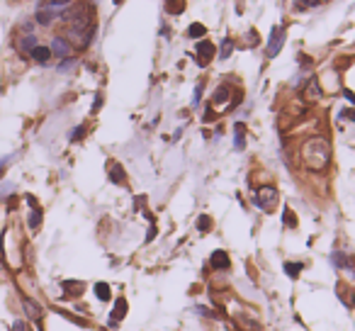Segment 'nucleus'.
Returning a JSON list of instances; mask_svg holds the SVG:
<instances>
[{"label": "nucleus", "mask_w": 355, "mask_h": 331, "mask_svg": "<svg viewBox=\"0 0 355 331\" xmlns=\"http://www.w3.org/2000/svg\"><path fill=\"white\" fill-rule=\"evenodd\" d=\"M302 163L314 173L326 171L331 163V144L324 136H309L302 144Z\"/></svg>", "instance_id": "f257e3e1"}, {"label": "nucleus", "mask_w": 355, "mask_h": 331, "mask_svg": "<svg viewBox=\"0 0 355 331\" xmlns=\"http://www.w3.org/2000/svg\"><path fill=\"white\" fill-rule=\"evenodd\" d=\"M278 188L275 185H263V188H258L256 190V198H253V202H256V207H260L263 212H273L275 209V204H278Z\"/></svg>", "instance_id": "f03ea898"}, {"label": "nucleus", "mask_w": 355, "mask_h": 331, "mask_svg": "<svg viewBox=\"0 0 355 331\" xmlns=\"http://www.w3.org/2000/svg\"><path fill=\"white\" fill-rule=\"evenodd\" d=\"M49 49H51V54H56L59 59H69L73 54V44L66 39V37H54Z\"/></svg>", "instance_id": "7ed1b4c3"}, {"label": "nucleus", "mask_w": 355, "mask_h": 331, "mask_svg": "<svg viewBox=\"0 0 355 331\" xmlns=\"http://www.w3.org/2000/svg\"><path fill=\"white\" fill-rule=\"evenodd\" d=\"M216 56V47L212 42H197V64L200 66H207Z\"/></svg>", "instance_id": "20e7f679"}, {"label": "nucleus", "mask_w": 355, "mask_h": 331, "mask_svg": "<svg viewBox=\"0 0 355 331\" xmlns=\"http://www.w3.org/2000/svg\"><path fill=\"white\" fill-rule=\"evenodd\" d=\"M336 295L341 297V302L351 309V307H355V290L348 285V282H338L336 285Z\"/></svg>", "instance_id": "39448f33"}, {"label": "nucleus", "mask_w": 355, "mask_h": 331, "mask_svg": "<svg viewBox=\"0 0 355 331\" xmlns=\"http://www.w3.org/2000/svg\"><path fill=\"white\" fill-rule=\"evenodd\" d=\"M283 29L280 27H273V34H270V44H268V49H265V54L273 59V56H278V51H280V47H283Z\"/></svg>", "instance_id": "423d86ee"}, {"label": "nucleus", "mask_w": 355, "mask_h": 331, "mask_svg": "<svg viewBox=\"0 0 355 331\" xmlns=\"http://www.w3.org/2000/svg\"><path fill=\"white\" fill-rule=\"evenodd\" d=\"M59 17H61V12H59V10H51V7H42V10H37V22H39L42 27L54 25Z\"/></svg>", "instance_id": "0eeeda50"}, {"label": "nucleus", "mask_w": 355, "mask_h": 331, "mask_svg": "<svg viewBox=\"0 0 355 331\" xmlns=\"http://www.w3.org/2000/svg\"><path fill=\"white\" fill-rule=\"evenodd\" d=\"M29 56H32V59L39 64V66H47V64L51 61V56H54V54H51V49H49V47H44V44H37V47L29 51Z\"/></svg>", "instance_id": "6e6552de"}, {"label": "nucleus", "mask_w": 355, "mask_h": 331, "mask_svg": "<svg viewBox=\"0 0 355 331\" xmlns=\"http://www.w3.org/2000/svg\"><path fill=\"white\" fill-rule=\"evenodd\" d=\"M127 300L124 297H119L117 302H115V309H112V317H110V327L112 329H117V322H122L124 317H127Z\"/></svg>", "instance_id": "1a4fd4ad"}, {"label": "nucleus", "mask_w": 355, "mask_h": 331, "mask_svg": "<svg viewBox=\"0 0 355 331\" xmlns=\"http://www.w3.org/2000/svg\"><path fill=\"white\" fill-rule=\"evenodd\" d=\"M319 98H321L319 78H309V80H307V88H304V100H307V102H316Z\"/></svg>", "instance_id": "9d476101"}, {"label": "nucleus", "mask_w": 355, "mask_h": 331, "mask_svg": "<svg viewBox=\"0 0 355 331\" xmlns=\"http://www.w3.org/2000/svg\"><path fill=\"white\" fill-rule=\"evenodd\" d=\"M210 265L214 270H229L231 268V258H229L226 251H214L212 258H210Z\"/></svg>", "instance_id": "9b49d317"}, {"label": "nucleus", "mask_w": 355, "mask_h": 331, "mask_svg": "<svg viewBox=\"0 0 355 331\" xmlns=\"http://www.w3.org/2000/svg\"><path fill=\"white\" fill-rule=\"evenodd\" d=\"M229 95H231V88H229V85H221V88H216V93L212 95V107H219V105H224V102L229 100Z\"/></svg>", "instance_id": "f8f14e48"}, {"label": "nucleus", "mask_w": 355, "mask_h": 331, "mask_svg": "<svg viewBox=\"0 0 355 331\" xmlns=\"http://www.w3.org/2000/svg\"><path fill=\"white\" fill-rule=\"evenodd\" d=\"M37 34H24V37H20V42H17V49L20 51H32L34 47H37Z\"/></svg>", "instance_id": "ddd939ff"}, {"label": "nucleus", "mask_w": 355, "mask_h": 331, "mask_svg": "<svg viewBox=\"0 0 355 331\" xmlns=\"http://www.w3.org/2000/svg\"><path fill=\"white\" fill-rule=\"evenodd\" d=\"M22 302H24V312L29 314V319H39V317H42V307H39V302H34V300H29V297H24Z\"/></svg>", "instance_id": "4468645a"}, {"label": "nucleus", "mask_w": 355, "mask_h": 331, "mask_svg": "<svg viewBox=\"0 0 355 331\" xmlns=\"http://www.w3.org/2000/svg\"><path fill=\"white\" fill-rule=\"evenodd\" d=\"M331 261L338 265V268H343V270H353V261H351L343 251H336V254L331 256Z\"/></svg>", "instance_id": "2eb2a0df"}, {"label": "nucleus", "mask_w": 355, "mask_h": 331, "mask_svg": "<svg viewBox=\"0 0 355 331\" xmlns=\"http://www.w3.org/2000/svg\"><path fill=\"white\" fill-rule=\"evenodd\" d=\"M110 180H112V183H117V185H124V183H127V176H124V171H122V166H119V163H115V166H112V171H110Z\"/></svg>", "instance_id": "dca6fc26"}, {"label": "nucleus", "mask_w": 355, "mask_h": 331, "mask_svg": "<svg viewBox=\"0 0 355 331\" xmlns=\"http://www.w3.org/2000/svg\"><path fill=\"white\" fill-rule=\"evenodd\" d=\"M95 295H97V300H100V302H107V300L112 297L110 285H107V282H97V285H95Z\"/></svg>", "instance_id": "f3484780"}, {"label": "nucleus", "mask_w": 355, "mask_h": 331, "mask_svg": "<svg viewBox=\"0 0 355 331\" xmlns=\"http://www.w3.org/2000/svg\"><path fill=\"white\" fill-rule=\"evenodd\" d=\"M188 37H190V39H202V37H205V27H202L200 22L190 25V27H188Z\"/></svg>", "instance_id": "a211bd4d"}, {"label": "nucleus", "mask_w": 355, "mask_h": 331, "mask_svg": "<svg viewBox=\"0 0 355 331\" xmlns=\"http://www.w3.org/2000/svg\"><path fill=\"white\" fill-rule=\"evenodd\" d=\"M64 287H66V292H69V295H80L85 285H83V282H78V280H66V282H64Z\"/></svg>", "instance_id": "6ab92c4d"}, {"label": "nucleus", "mask_w": 355, "mask_h": 331, "mask_svg": "<svg viewBox=\"0 0 355 331\" xmlns=\"http://www.w3.org/2000/svg\"><path fill=\"white\" fill-rule=\"evenodd\" d=\"M231 51H234V42H231V39H224L221 47H219V56H221V59H229Z\"/></svg>", "instance_id": "aec40b11"}, {"label": "nucleus", "mask_w": 355, "mask_h": 331, "mask_svg": "<svg viewBox=\"0 0 355 331\" xmlns=\"http://www.w3.org/2000/svg\"><path fill=\"white\" fill-rule=\"evenodd\" d=\"M166 10L173 12V15H178V12L185 10V2H180V0H166Z\"/></svg>", "instance_id": "412c9836"}, {"label": "nucleus", "mask_w": 355, "mask_h": 331, "mask_svg": "<svg viewBox=\"0 0 355 331\" xmlns=\"http://www.w3.org/2000/svg\"><path fill=\"white\" fill-rule=\"evenodd\" d=\"M283 222H284V227H297V219H294V212L289 209V207H284V212H283Z\"/></svg>", "instance_id": "4be33fe9"}, {"label": "nucleus", "mask_w": 355, "mask_h": 331, "mask_svg": "<svg viewBox=\"0 0 355 331\" xmlns=\"http://www.w3.org/2000/svg\"><path fill=\"white\" fill-rule=\"evenodd\" d=\"M284 273H287L289 278H299V273H302V263H284Z\"/></svg>", "instance_id": "5701e85b"}, {"label": "nucleus", "mask_w": 355, "mask_h": 331, "mask_svg": "<svg viewBox=\"0 0 355 331\" xmlns=\"http://www.w3.org/2000/svg\"><path fill=\"white\" fill-rule=\"evenodd\" d=\"M236 149H243L246 146V139H243V125H236Z\"/></svg>", "instance_id": "b1692460"}, {"label": "nucleus", "mask_w": 355, "mask_h": 331, "mask_svg": "<svg viewBox=\"0 0 355 331\" xmlns=\"http://www.w3.org/2000/svg\"><path fill=\"white\" fill-rule=\"evenodd\" d=\"M39 224H42V212L34 207V212H32V217H29V227H32V229H37Z\"/></svg>", "instance_id": "393cba45"}, {"label": "nucleus", "mask_w": 355, "mask_h": 331, "mask_svg": "<svg viewBox=\"0 0 355 331\" xmlns=\"http://www.w3.org/2000/svg\"><path fill=\"white\" fill-rule=\"evenodd\" d=\"M197 227H200V231H210V229H212V219L205 214V217L197 219Z\"/></svg>", "instance_id": "a878e982"}, {"label": "nucleus", "mask_w": 355, "mask_h": 331, "mask_svg": "<svg viewBox=\"0 0 355 331\" xmlns=\"http://www.w3.org/2000/svg\"><path fill=\"white\" fill-rule=\"evenodd\" d=\"M83 134H85V127H78V129H73L71 139H73V141H78V139H80V136H83Z\"/></svg>", "instance_id": "bb28decb"}, {"label": "nucleus", "mask_w": 355, "mask_h": 331, "mask_svg": "<svg viewBox=\"0 0 355 331\" xmlns=\"http://www.w3.org/2000/svg\"><path fill=\"white\" fill-rule=\"evenodd\" d=\"M341 117H343V120H351V122H355V112H353V110H343V112H341Z\"/></svg>", "instance_id": "cd10ccee"}, {"label": "nucleus", "mask_w": 355, "mask_h": 331, "mask_svg": "<svg viewBox=\"0 0 355 331\" xmlns=\"http://www.w3.org/2000/svg\"><path fill=\"white\" fill-rule=\"evenodd\" d=\"M100 105H102V95H97V100H95V105H93V112H97Z\"/></svg>", "instance_id": "c85d7f7f"}, {"label": "nucleus", "mask_w": 355, "mask_h": 331, "mask_svg": "<svg viewBox=\"0 0 355 331\" xmlns=\"http://www.w3.org/2000/svg\"><path fill=\"white\" fill-rule=\"evenodd\" d=\"M12 331H24V322H15L12 324Z\"/></svg>", "instance_id": "c756f323"}, {"label": "nucleus", "mask_w": 355, "mask_h": 331, "mask_svg": "<svg viewBox=\"0 0 355 331\" xmlns=\"http://www.w3.org/2000/svg\"><path fill=\"white\" fill-rule=\"evenodd\" d=\"M153 236H156V227H151V229H148V236H146V241H151Z\"/></svg>", "instance_id": "7c9ffc66"}, {"label": "nucleus", "mask_w": 355, "mask_h": 331, "mask_svg": "<svg viewBox=\"0 0 355 331\" xmlns=\"http://www.w3.org/2000/svg\"><path fill=\"white\" fill-rule=\"evenodd\" d=\"M119 2H122V0H115V5H119Z\"/></svg>", "instance_id": "2f4dec72"}]
</instances>
